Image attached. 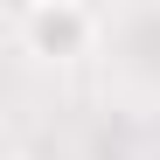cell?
<instances>
[{
    "label": "cell",
    "instance_id": "1",
    "mask_svg": "<svg viewBox=\"0 0 160 160\" xmlns=\"http://www.w3.org/2000/svg\"><path fill=\"white\" fill-rule=\"evenodd\" d=\"M98 28H104V21L91 7H77V0H28V7H14V42L28 49V56H42V63L91 56Z\"/></svg>",
    "mask_w": 160,
    "mask_h": 160
}]
</instances>
